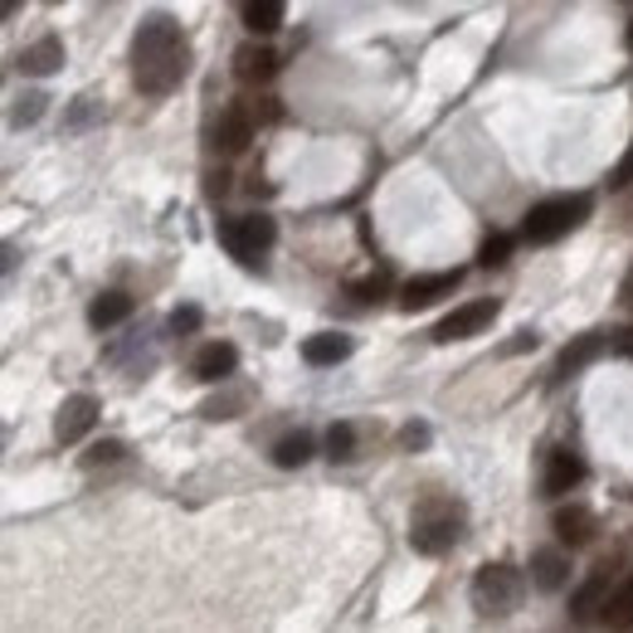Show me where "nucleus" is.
<instances>
[{
  "label": "nucleus",
  "mask_w": 633,
  "mask_h": 633,
  "mask_svg": "<svg viewBox=\"0 0 633 633\" xmlns=\"http://www.w3.org/2000/svg\"><path fill=\"white\" fill-rule=\"evenodd\" d=\"M15 10H20V0H5V15H15Z\"/></svg>",
  "instance_id": "34"
},
{
  "label": "nucleus",
  "mask_w": 633,
  "mask_h": 633,
  "mask_svg": "<svg viewBox=\"0 0 633 633\" xmlns=\"http://www.w3.org/2000/svg\"><path fill=\"white\" fill-rule=\"evenodd\" d=\"M458 288V274H424V278H410L400 292V308L404 312H420V308H434L438 298H448V292Z\"/></svg>",
  "instance_id": "10"
},
{
  "label": "nucleus",
  "mask_w": 633,
  "mask_h": 633,
  "mask_svg": "<svg viewBox=\"0 0 633 633\" xmlns=\"http://www.w3.org/2000/svg\"><path fill=\"white\" fill-rule=\"evenodd\" d=\"M556 536L565 546H585V541H595V517L585 507H565V512H556Z\"/></svg>",
  "instance_id": "20"
},
{
  "label": "nucleus",
  "mask_w": 633,
  "mask_h": 633,
  "mask_svg": "<svg viewBox=\"0 0 633 633\" xmlns=\"http://www.w3.org/2000/svg\"><path fill=\"white\" fill-rule=\"evenodd\" d=\"M599 352H604V336H599V332H585L580 342H575V346H565V352H560L556 376H580V370L590 366V360H595Z\"/></svg>",
  "instance_id": "18"
},
{
  "label": "nucleus",
  "mask_w": 633,
  "mask_h": 633,
  "mask_svg": "<svg viewBox=\"0 0 633 633\" xmlns=\"http://www.w3.org/2000/svg\"><path fill=\"white\" fill-rule=\"evenodd\" d=\"M463 536V507L454 497H424L420 507H414L410 517V546L420 551V556H444V551H454Z\"/></svg>",
  "instance_id": "2"
},
{
  "label": "nucleus",
  "mask_w": 633,
  "mask_h": 633,
  "mask_svg": "<svg viewBox=\"0 0 633 633\" xmlns=\"http://www.w3.org/2000/svg\"><path fill=\"white\" fill-rule=\"evenodd\" d=\"M585 482V463L570 454V448H551L546 468H541V492L546 497H565Z\"/></svg>",
  "instance_id": "8"
},
{
  "label": "nucleus",
  "mask_w": 633,
  "mask_h": 633,
  "mask_svg": "<svg viewBox=\"0 0 633 633\" xmlns=\"http://www.w3.org/2000/svg\"><path fill=\"white\" fill-rule=\"evenodd\" d=\"M352 298L360 302V308H370V302H380V298H386V274H376V278H360V282H352Z\"/></svg>",
  "instance_id": "27"
},
{
  "label": "nucleus",
  "mask_w": 633,
  "mask_h": 633,
  "mask_svg": "<svg viewBox=\"0 0 633 633\" xmlns=\"http://www.w3.org/2000/svg\"><path fill=\"white\" fill-rule=\"evenodd\" d=\"M326 458H332V463H352L356 458V424H332V429H326Z\"/></svg>",
  "instance_id": "22"
},
{
  "label": "nucleus",
  "mask_w": 633,
  "mask_h": 633,
  "mask_svg": "<svg viewBox=\"0 0 633 633\" xmlns=\"http://www.w3.org/2000/svg\"><path fill=\"white\" fill-rule=\"evenodd\" d=\"M234 366H240V352H234L230 342H210V346H200V356H196V380H206V386L230 380Z\"/></svg>",
  "instance_id": "11"
},
{
  "label": "nucleus",
  "mask_w": 633,
  "mask_h": 633,
  "mask_svg": "<svg viewBox=\"0 0 633 633\" xmlns=\"http://www.w3.org/2000/svg\"><path fill=\"white\" fill-rule=\"evenodd\" d=\"M196 326H200V308H176V312H171V332H176V336H190Z\"/></svg>",
  "instance_id": "30"
},
{
  "label": "nucleus",
  "mask_w": 633,
  "mask_h": 633,
  "mask_svg": "<svg viewBox=\"0 0 633 633\" xmlns=\"http://www.w3.org/2000/svg\"><path fill=\"white\" fill-rule=\"evenodd\" d=\"M585 214H590V196H556V200H541L536 210L526 214L522 234L531 244H556L570 230H580Z\"/></svg>",
  "instance_id": "4"
},
{
  "label": "nucleus",
  "mask_w": 633,
  "mask_h": 633,
  "mask_svg": "<svg viewBox=\"0 0 633 633\" xmlns=\"http://www.w3.org/2000/svg\"><path fill=\"white\" fill-rule=\"evenodd\" d=\"M98 112H103V103H98V98H78V103L69 108V118H64V132H84L88 122L98 118Z\"/></svg>",
  "instance_id": "25"
},
{
  "label": "nucleus",
  "mask_w": 633,
  "mask_h": 633,
  "mask_svg": "<svg viewBox=\"0 0 633 633\" xmlns=\"http://www.w3.org/2000/svg\"><path fill=\"white\" fill-rule=\"evenodd\" d=\"M190 69V49L180 35L176 20L152 15L132 40V78L146 98H166L171 88H180V78Z\"/></svg>",
  "instance_id": "1"
},
{
  "label": "nucleus",
  "mask_w": 633,
  "mask_h": 633,
  "mask_svg": "<svg viewBox=\"0 0 633 633\" xmlns=\"http://www.w3.org/2000/svg\"><path fill=\"white\" fill-rule=\"evenodd\" d=\"M400 444L414 454V448H424V444H429V429H424V424H404V429H400Z\"/></svg>",
  "instance_id": "31"
},
{
  "label": "nucleus",
  "mask_w": 633,
  "mask_h": 633,
  "mask_svg": "<svg viewBox=\"0 0 633 633\" xmlns=\"http://www.w3.org/2000/svg\"><path fill=\"white\" fill-rule=\"evenodd\" d=\"M312 458V438L308 434H288L274 444V463L278 468H302V463Z\"/></svg>",
  "instance_id": "21"
},
{
  "label": "nucleus",
  "mask_w": 633,
  "mask_h": 633,
  "mask_svg": "<svg viewBox=\"0 0 633 633\" xmlns=\"http://www.w3.org/2000/svg\"><path fill=\"white\" fill-rule=\"evenodd\" d=\"M531 580H536L541 590H560V585L570 580V556H565V551H536V556H531Z\"/></svg>",
  "instance_id": "16"
},
{
  "label": "nucleus",
  "mask_w": 633,
  "mask_h": 633,
  "mask_svg": "<svg viewBox=\"0 0 633 633\" xmlns=\"http://www.w3.org/2000/svg\"><path fill=\"white\" fill-rule=\"evenodd\" d=\"M118 458H122V444L118 438H103V444H93L84 454V468H103V463H118Z\"/></svg>",
  "instance_id": "28"
},
{
  "label": "nucleus",
  "mask_w": 633,
  "mask_h": 633,
  "mask_svg": "<svg viewBox=\"0 0 633 633\" xmlns=\"http://www.w3.org/2000/svg\"><path fill=\"white\" fill-rule=\"evenodd\" d=\"M234 74H240L244 84H268V78L278 74V54L268 49V44H244V49L234 54Z\"/></svg>",
  "instance_id": "13"
},
{
  "label": "nucleus",
  "mask_w": 633,
  "mask_h": 633,
  "mask_svg": "<svg viewBox=\"0 0 633 633\" xmlns=\"http://www.w3.org/2000/svg\"><path fill=\"white\" fill-rule=\"evenodd\" d=\"M240 404H244V395H230V400H210L200 414H206V420H234V410H240Z\"/></svg>",
  "instance_id": "29"
},
{
  "label": "nucleus",
  "mask_w": 633,
  "mask_h": 633,
  "mask_svg": "<svg viewBox=\"0 0 633 633\" xmlns=\"http://www.w3.org/2000/svg\"><path fill=\"white\" fill-rule=\"evenodd\" d=\"M609 570H614V565H595L590 580H585L580 590H575V599H570V614H575V619H590L595 609L609 604V580H614Z\"/></svg>",
  "instance_id": "12"
},
{
  "label": "nucleus",
  "mask_w": 633,
  "mask_h": 633,
  "mask_svg": "<svg viewBox=\"0 0 633 633\" xmlns=\"http://www.w3.org/2000/svg\"><path fill=\"white\" fill-rule=\"evenodd\" d=\"M624 302H633V274H629V282H624Z\"/></svg>",
  "instance_id": "33"
},
{
  "label": "nucleus",
  "mask_w": 633,
  "mask_h": 633,
  "mask_svg": "<svg viewBox=\"0 0 633 633\" xmlns=\"http://www.w3.org/2000/svg\"><path fill=\"white\" fill-rule=\"evenodd\" d=\"M44 103H49L44 93H25V98H15V108H10V122H15V127H30V122H40Z\"/></svg>",
  "instance_id": "24"
},
{
  "label": "nucleus",
  "mask_w": 633,
  "mask_h": 633,
  "mask_svg": "<svg viewBox=\"0 0 633 633\" xmlns=\"http://www.w3.org/2000/svg\"><path fill=\"white\" fill-rule=\"evenodd\" d=\"M604 619H609L614 629H633V580H629V585H619V590L609 595Z\"/></svg>",
  "instance_id": "23"
},
{
  "label": "nucleus",
  "mask_w": 633,
  "mask_h": 633,
  "mask_svg": "<svg viewBox=\"0 0 633 633\" xmlns=\"http://www.w3.org/2000/svg\"><path fill=\"white\" fill-rule=\"evenodd\" d=\"M220 240H224V248H230L240 264H258V258L274 248V240H278V224L268 220V214H240V220H230L220 230Z\"/></svg>",
  "instance_id": "5"
},
{
  "label": "nucleus",
  "mask_w": 633,
  "mask_h": 633,
  "mask_svg": "<svg viewBox=\"0 0 633 633\" xmlns=\"http://www.w3.org/2000/svg\"><path fill=\"white\" fill-rule=\"evenodd\" d=\"M98 414H103L98 395H69V400L59 404V420H54V438H59V444H78V438L98 424Z\"/></svg>",
  "instance_id": "7"
},
{
  "label": "nucleus",
  "mask_w": 633,
  "mask_h": 633,
  "mask_svg": "<svg viewBox=\"0 0 633 633\" xmlns=\"http://www.w3.org/2000/svg\"><path fill=\"white\" fill-rule=\"evenodd\" d=\"M507 254H512V240H507V234H492V240L478 248V264H482V268H502Z\"/></svg>",
  "instance_id": "26"
},
{
  "label": "nucleus",
  "mask_w": 633,
  "mask_h": 633,
  "mask_svg": "<svg viewBox=\"0 0 633 633\" xmlns=\"http://www.w3.org/2000/svg\"><path fill=\"white\" fill-rule=\"evenodd\" d=\"M49 5H59V0H49Z\"/></svg>",
  "instance_id": "36"
},
{
  "label": "nucleus",
  "mask_w": 633,
  "mask_h": 633,
  "mask_svg": "<svg viewBox=\"0 0 633 633\" xmlns=\"http://www.w3.org/2000/svg\"><path fill=\"white\" fill-rule=\"evenodd\" d=\"M127 316H132V298H127V292H103V298H93V308H88V322H93L98 332L127 322Z\"/></svg>",
  "instance_id": "19"
},
{
  "label": "nucleus",
  "mask_w": 633,
  "mask_h": 633,
  "mask_svg": "<svg viewBox=\"0 0 633 633\" xmlns=\"http://www.w3.org/2000/svg\"><path fill=\"white\" fill-rule=\"evenodd\" d=\"M522 590H526V580L517 565H502V560L482 565V570L473 575V609H478L482 619H502L522 604Z\"/></svg>",
  "instance_id": "3"
},
{
  "label": "nucleus",
  "mask_w": 633,
  "mask_h": 633,
  "mask_svg": "<svg viewBox=\"0 0 633 633\" xmlns=\"http://www.w3.org/2000/svg\"><path fill=\"white\" fill-rule=\"evenodd\" d=\"M240 15L254 35H274V30H282L288 0H240Z\"/></svg>",
  "instance_id": "15"
},
{
  "label": "nucleus",
  "mask_w": 633,
  "mask_h": 633,
  "mask_svg": "<svg viewBox=\"0 0 633 633\" xmlns=\"http://www.w3.org/2000/svg\"><path fill=\"white\" fill-rule=\"evenodd\" d=\"M629 49H633V25H629Z\"/></svg>",
  "instance_id": "35"
},
{
  "label": "nucleus",
  "mask_w": 633,
  "mask_h": 633,
  "mask_svg": "<svg viewBox=\"0 0 633 633\" xmlns=\"http://www.w3.org/2000/svg\"><path fill=\"white\" fill-rule=\"evenodd\" d=\"M629 5H633V0H629Z\"/></svg>",
  "instance_id": "37"
},
{
  "label": "nucleus",
  "mask_w": 633,
  "mask_h": 633,
  "mask_svg": "<svg viewBox=\"0 0 633 633\" xmlns=\"http://www.w3.org/2000/svg\"><path fill=\"white\" fill-rule=\"evenodd\" d=\"M248 142H254V112H248V108H230L220 122H214V132H210V146L220 156H240Z\"/></svg>",
  "instance_id": "9"
},
{
  "label": "nucleus",
  "mask_w": 633,
  "mask_h": 633,
  "mask_svg": "<svg viewBox=\"0 0 633 633\" xmlns=\"http://www.w3.org/2000/svg\"><path fill=\"white\" fill-rule=\"evenodd\" d=\"M64 64V44L54 40V35H44V40H35L25 54H20V69L25 74H35V78H44V74H54Z\"/></svg>",
  "instance_id": "17"
},
{
  "label": "nucleus",
  "mask_w": 633,
  "mask_h": 633,
  "mask_svg": "<svg viewBox=\"0 0 633 633\" xmlns=\"http://www.w3.org/2000/svg\"><path fill=\"white\" fill-rule=\"evenodd\" d=\"M302 356H308V366H336V360L352 356V336L342 332H316L302 342Z\"/></svg>",
  "instance_id": "14"
},
{
  "label": "nucleus",
  "mask_w": 633,
  "mask_h": 633,
  "mask_svg": "<svg viewBox=\"0 0 633 633\" xmlns=\"http://www.w3.org/2000/svg\"><path fill=\"white\" fill-rule=\"evenodd\" d=\"M633 180V142H629V152H624V162L614 166V176H609V186H629Z\"/></svg>",
  "instance_id": "32"
},
{
  "label": "nucleus",
  "mask_w": 633,
  "mask_h": 633,
  "mask_svg": "<svg viewBox=\"0 0 633 633\" xmlns=\"http://www.w3.org/2000/svg\"><path fill=\"white\" fill-rule=\"evenodd\" d=\"M492 316H497V302L492 298H482V302H468V308H454L444 316V322L434 326V342H468V336H478L482 326H492Z\"/></svg>",
  "instance_id": "6"
}]
</instances>
